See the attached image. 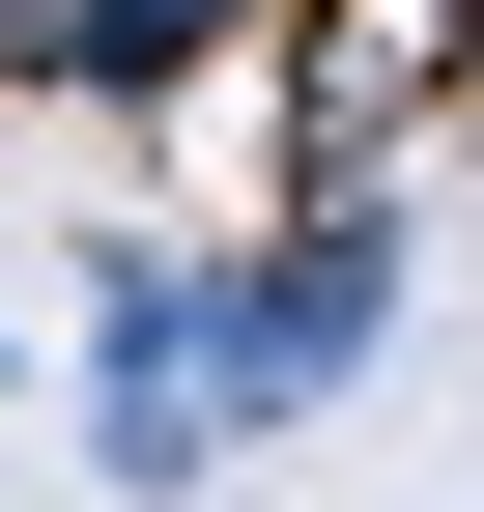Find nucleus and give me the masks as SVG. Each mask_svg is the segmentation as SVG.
<instances>
[{"label": "nucleus", "mask_w": 484, "mask_h": 512, "mask_svg": "<svg viewBox=\"0 0 484 512\" xmlns=\"http://www.w3.org/2000/svg\"><path fill=\"white\" fill-rule=\"evenodd\" d=\"M371 342H399V200H371V171H314V200H285L257 256H200V370H228V456H257V427H314Z\"/></svg>", "instance_id": "nucleus-1"}, {"label": "nucleus", "mask_w": 484, "mask_h": 512, "mask_svg": "<svg viewBox=\"0 0 484 512\" xmlns=\"http://www.w3.org/2000/svg\"><path fill=\"white\" fill-rule=\"evenodd\" d=\"M456 29H484V0H285V57H257L285 200H314V171H371L399 114H428V86H456Z\"/></svg>", "instance_id": "nucleus-3"}, {"label": "nucleus", "mask_w": 484, "mask_h": 512, "mask_svg": "<svg viewBox=\"0 0 484 512\" xmlns=\"http://www.w3.org/2000/svg\"><path fill=\"white\" fill-rule=\"evenodd\" d=\"M86 456H114V484H228V370H200V200L86 228Z\"/></svg>", "instance_id": "nucleus-2"}]
</instances>
